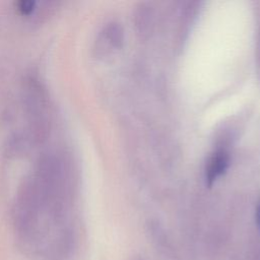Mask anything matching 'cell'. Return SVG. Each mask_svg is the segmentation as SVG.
Masks as SVG:
<instances>
[{
	"label": "cell",
	"mask_w": 260,
	"mask_h": 260,
	"mask_svg": "<svg viewBox=\"0 0 260 260\" xmlns=\"http://www.w3.org/2000/svg\"><path fill=\"white\" fill-rule=\"evenodd\" d=\"M32 7H34V2L31 1H21L19 3V9L24 12V13H28L32 10Z\"/></svg>",
	"instance_id": "2"
},
{
	"label": "cell",
	"mask_w": 260,
	"mask_h": 260,
	"mask_svg": "<svg viewBox=\"0 0 260 260\" xmlns=\"http://www.w3.org/2000/svg\"><path fill=\"white\" fill-rule=\"evenodd\" d=\"M256 221L260 229V204L257 206V209H256Z\"/></svg>",
	"instance_id": "3"
},
{
	"label": "cell",
	"mask_w": 260,
	"mask_h": 260,
	"mask_svg": "<svg viewBox=\"0 0 260 260\" xmlns=\"http://www.w3.org/2000/svg\"><path fill=\"white\" fill-rule=\"evenodd\" d=\"M230 164V155L223 150L219 149L214 151L207 160L205 168L206 183L211 185L218 177H220L228 169Z\"/></svg>",
	"instance_id": "1"
}]
</instances>
